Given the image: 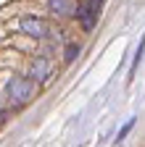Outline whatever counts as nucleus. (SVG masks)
Masks as SVG:
<instances>
[{
    "instance_id": "nucleus-1",
    "label": "nucleus",
    "mask_w": 145,
    "mask_h": 147,
    "mask_svg": "<svg viewBox=\"0 0 145 147\" xmlns=\"http://www.w3.org/2000/svg\"><path fill=\"white\" fill-rule=\"evenodd\" d=\"M34 95H37V84H34V79H29V76H13L11 82H8V97H11V102L13 105H27Z\"/></svg>"
},
{
    "instance_id": "nucleus-2",
    "label": "nucleus",
    "mask_w": 145,
    "mask_h": 147,
    "mask_svg": "<svg viewBox=\"0 0 145 147\" xmlns=\"http://www.w3.org/2000/svg\"><path fill=\"white\" fill-rule=\"evenodd\" d=\"M100 5H103V0H84L82 5H77V18L82 21V26L90 32L95 24H98V16H100Z\"/></svg>"
},
{
    "instance_id": "nucleus-3",
    "label": "nucleus",
    "mask_w": 145,
    "mask_h": 147,
    "mask_svg": "<svg viewBox=\"0 0 145 147\" xmlns=\"http://www.w3.org/2000/svg\"><path fill=\"white\" fill-rule=\"evenodd\" d=\"M21 32L29 34V37H45L48 34V24L37 16H24L21 18Z\"/></svg>"
},
{
    "instance_id": "nucleus-4",
    "label": "nucleus",
    "mask_w": 145,
    "mask_h": 147,
    "mask_svg": "<svg viewBox=\"0 0 145 147\" xmlns=\"http://www.w3.org/2000/svg\"><path fill=\"white\" fill-rule=\"evenodd\" d=\"M48 8H50V13H56L61 18H71L77 13V3L74 0H48Z\"/></svg>"
},
{
    "instance_id": "nucleus-5",
    "label": "nucleus",
    "mask_w": 145,
    "mask_h": 147,
    "mask_svg": "<svg viewBox=\"0 0 145 147\" xmlns=\"http://www.w3.org/2000/svg\"><path fill=\"white\" fill-rule=\"evenodd\" d=\"M50 74H53V61L50 58H34L32 61V76L34 79L45 82V79H50Z\"/></svg>"
},
{
    "instance_id": "nucleus-6",
    "label": "nucleus",
    "mask_w": 145,
    "mask_h": 147,
    "mask_svg": "<svg viewBox=\"0 0 145 147\" xmlns=\"http://www.w3.org/2000/svg\"><path fill=\"white\" fill-rule=\"evenodd\" d=\"M142 55H145V37L140 40V45H137V53H135V61H132V68H129V76L127 79H135V74H137V66H140V61H142Z\"/></svg>"
},
{
    "instance_id": "nucleus-7",
    "label": "nucleus",
    "mask_w": 145,
    "mask_h": 147,
    "mask_svg": "<svg viewBox=\"0 0 145 147\" xmlns=\"http://www.w3.org/2000/svg\"><path fill=\"white\" fill-rule=\"evenodd\" d=\"M77 55H79V45H77V42H69V45H66V50H63V58H66V63H71V61L77 58Z\"/></svg>"
},
{
    "instance_id": "nucleus-8",
    "label": "nucleus",
    "mask_w": 145,
    "mask_h": 147,
    "mask_svg": "<svg viewBox=\"0 0 145 147\" xmlns=\"http://www.w3.org/2000/svg\"><path fill=\"white\" fill-rule=\"evenodd\" d=\"M132 129H135V118H129V121H127V123H124V126L119 129V134H116V142H121V139H124L127 134L132 131Z\"/></svg>"
}]
</instances>
